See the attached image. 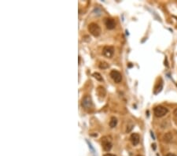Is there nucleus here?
<instances>
[{"label": "nucleus", "instance_id": "nucleus-1", "mask_svg": "<svg viewBox=\"0 0 177 156\" xmlns=\"http://www.w3.org/2000/svg\"><path fill=\"white\" fill-rule=\"evenodd\" d=\"M88 31L89 33L94 37H98L101 35L102 30L99 25L96 23H90L88 25Z\"/></svg>", "mask_w": 177, "mask_h": 156}, {"label": "nucleus", "instance_id": "nucleus-2", "mask_svg": "<svg viewBox=\"0 0 177 156\" xmlns=\"http://www.w3.org/2000/svg\"><path fill=\"white\" fill-rule=\"evenodd\" d=\"M168 108H166V107L162 106H155L154 109V114L158 117H162L165 116L168 114Z\"/></svg>", "mask_w": 177, "mask_h": 156}, {"label": "nucleus", "instance_id": "nucleus-3", "mask_svg": "<svg viewBox=\"0 0 177 156\" xmlns=\"http://www.w3.org/2000/svg\"><path fill=\"white\" fill-rule=\"evenodd\" d=\"M102 139V146L105 151H110L112 148V142L108 136H104L101 139Z\"/></svg>", "mask_w": 177, "mask_h": 156}, {"label": "nucleus", "instance_id": "nucleus-4", "mask_svg": "<svg viewBox=\"0 0 177 156\" xmlns=\"http://www.w3.org/2000/svg\"><path fill=\"white\" fill-rule=\"evenodd\" d=\"M110 77L112 80H114L115 83L118 84V83H120L122 81V75H121V73L119 71L115 70V69H114V70H112L110 72Z\"/></svg>", "mask_w": 177, "mask_h": 156}, {"label": "nucleus", "instance_id": "nucleus-5", "mask_svg": "<svg viewBox=\"0 0 177 156\" xmlns=\"http://www.w3.org/2000/svg\"><path fill=\"white\" fill-rule=\"evenodd\" d=\"M81 105H82V106L84 107V108H85V109L90 108V107H92V105H93L92 98H90V96H88V95L85 96V97L82 99Z\"/></svg>", "mask_w": 177, "mask_h": 156}, {"label": "nucleus", "instance_id": "nucleus-6", "mask_svg": "<svg viewBox=\"0 0 177 156\" xmlns=\"http://www.w3.org/2000/svg\"><path fill=\"white\" fill-rule=\"evenodd\" d=\"M103 55L107 57V58H112L114 53V47L111 46H106L103 48Z\"/></svg>", "mask_w": 177, "mask_h": 156}, {"label": "nucleus", "instance_id": "nucleus-7", "mask_svg": "<svg viewBox=\"0 0 177 156\" xmlns=\"http://www.w3.org/2000/svg\"><path fill=\"white\" fill-rule=\"evenodd\" d=\"M105 25L108 29H114L116 26V22L112 18H106L105 21Z\"/></svg>", "mask_w": 177, "mask_h": 156}, {"label": "nucleus", "instance_id": "nucleus-8", "mask_svg": "<svg viewBox=\"0 0 177 156\" xmlns=\"http://www.w3.org/2000/svg\"><path fill=\"white\" fill-rule=\"evenodd\" d=\"M139 139H140V136H139L138 133H132L130 136V140L134 146H136V145L138 144Z\"/></svg>", "mask_w": 177, "mask_h": 156}, {"label": "nucleus", "instance_id": "nucleus-9", "mask_svg": "<svg viewBox=\"0 0 177 156\" xmlns=\"http://www.w3.org/2000/svg\"><path fill=\"white\" fill-rule=\"evenodd\" d=\"M97 93H98L99 97L104 98L106 95V91L105 88H103L102 86H98L97 88Z\"/></svg>", "mask_w": 177, "mask_h": 156}, {"label": "nucleus", "instance_id": "nucleus-10", "mask_svg": "<svg viewBox=\"0 0 177 156\" xmlns=\"http://www.w3.org/2000/svg\"><path fill=\"white\" fill-rule=\"evenodd\" d=\"M117 119H116V117H111V119H110V128H115L116 125H117Z\"/></svg>", "mask_w": 177, "mask_h": 156}, {"label": "nucleus", "instance_id": "nucleus-11", "mask_svg": "<svg viewBox=\"0 0 177 156\" xmlns=\"http://www.w3.org/2000/svg\"><path fill=\"white\" fill-rule=\"evenodd\" d=\"M163 88V83H162V82L159 83L157 84V86L155 87V90H154V94H158L159 93L160 91H162Z\"/></svg>", "mask_w": 177, "mask_h": 156}, {"label": "nucleus", "instance_id": "nucleus-12", "mask_svg": "<svg viewBox=\"0 0 177 156\" xmlns=\"http://www.w3.org/2000/svg\"><path fill=\"white\" fill-rule=\"evenodd\" d=\"M172 139V134L171 132H168V133H166L164 136V140L166 142V143H168L170 142Z\"/></svg>", "mask_w": 177, "mask_h": 156}, {"label": "nucleus", "instance_id": "nucleus-13", "mask_svg": "<svg viewBox=\"0 0 177 156\" xmlns=\"http://www.w3.org/2000/svg\"><path fill=\"white\" fill-rule=\"evenodd\" d=\"M93 77L97 80H99V81H102L103 80V78L102 77V75L99 73H97V72H95L93 73Z\"/></svg>", "mask_w": 177, "mask_h": 156}, {"label": "nucleus", "instance_id": "nucleus-14", "mask_svg": "<svg viewBox=\"0 0 177 156\" xmlns=\"http://www.w3.org/2000/svg\"><path fill=\"white\" fill-rule=\"evenodd\" d=\"M109 64L106 62H100L99 64V68L100 69H106L107 68H109Z\"/></svg>", "mask_w": 177, "mask_h": 156}, {"label": "nucleus", "instance_id": "nucleus-15", "mask_svg": "<svg viewBox=\"0 0 177 156\" xmlns=\"http://www.w3.org/2000/svg\"><path fill=\"white\" fill-rule=\"evenodd\" d=\"M103 156H116L114 154H110V153H107V154H105Z\"/></svg>", "mask_w": 177, "mask_h": 156}, {"label": "nucleus", "instance_id": "nucleus-16", "mask_svg": "<svg viewBox=\"0 0 177 156\" xmlns=\"http://www.w3.org/2000/svg\"><path fill=\"white\" fill-rule=\"evenodd\" d=\"M165 156H177V155L175 154H173V153H168Z\"/></svg>", "mask_w": 177, "mask_h": 156}, {"label": "nucleus", "instance_id": "nucleus-17", "mask_svg": "<svg viewBox=\"0 0 177 156\" xmlns=\"http://www.w3.org/2000/svg\"><path fill=\"white\" fill-rule=\"evenodd\" d=\"M174 114H175L176 116H177V108L174 110Z\"/></svg>", "mask_w": 177, "mask_h": 156}, {"label": "nucleus", "instance_id": "nucleus-18", "mask_svg": "<svg viewBox=\"0 0 177 156\" xmlns=\"http://www.w3.org/2000/svg\"><path fill=\"white\" fill-rule=\"evenodd\" d=\"M136 156H142V155H140V154H138V155H136Z\"/></svg>", "mask_w": 177, "mask_h": 156}]
</instances>
